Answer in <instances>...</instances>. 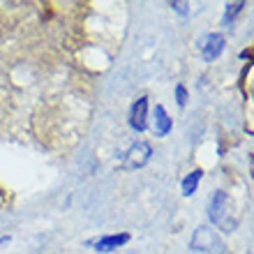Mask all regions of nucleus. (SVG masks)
Returning a JSON list of instances; mask_svg holds the SVG:
<instances>
[{
  "instance_id": "1",
  "label": "nucleus",
  "mask_w": 254,
  "mask_h": 254,
  "mask_svg": "<svg viewBox=\"0 0 254 254\" xmlns=\"http://www.w3.org/2000/svg\"><path fill=\"white\" fill-rule=\"evenodd\" d=\"M208 217L215 227H220L222 231H236L238 227V215L234 213V201L227 192H215L210 203H208Z\"/></svg>"
},
{
  "instance_id": "2",
  "label": "nucleus",
  "mask_w": 254,
  "mask_h": 254,
  "mask_svg": "<svg viewBox=\"0 0 254 254\" xmlns=\"http://www.w3.org/2000/svg\"><path fill=\"white\" fill-rule=\"evenodd\" d=\"M190 248L196 250V252H201V254H224V241L215 234V229L199 227L192 234Z\"/></svg>"
},
{
  "instance_id": "3",
  "label": "nucleus",
  "mask_w": 254,
  "mask_h": 254,
  "mask_svg": "<svg viewBox=\"0 0 254 254\" xmlns=\"http://www.w3.org/2000/svg\"><path fill=\"white\" fill-rule=\"evenodd\" d=\"M153 157V146L148 143V141H139V143H134L125 155V162H123V169L127 171H134V169H141L146 167L148 162Z\"/></svg>"
},
{
  "instance_id": "4",
  "label": "nucleus",
  "mask_w": 254,
  "mask_h": 254,
  "mask_svg": "<svg viewBox=\"0 0 254 254\" xmlns=\"http://www.w3.org/2000/svg\"><path fill=\"white\" fill-rule=\"evenodd\" d=\"M224 44H227V40H224V35H222V33L206 35V37L199 42V49H201L203 61H206V63L217 61V58L222 56V51H224Z\"/></svg>"
},
{
  "instance_id": "5",
  "label": "nucleus",
  "mask_w": 254,
  "mask_h": 254,
  "mask_svg": "<svg viewBox=\"0 0 254 254\" xmlns=\"http://www.w3.org/2000/svg\"><path fill=\"white\" fill-rule=\"evenodd\" d=\"M129 127L143 132L148 127V97H139L129 109Z\"/></svg>"
},
{
  "instance_id": "6",
  "label": "nucleus",
  "mask_w": 254,
  "mask_h": 254,
  "mask_svg": "<svg viewBox=\"0 0 254 254\" xmlns=\"http://www.w3.org/2000/svg\"><path fill=\"white\" fill-rule=\"evenodd\" d=\"M125 243H129V234H114V236H102L97 241H90L88 245H93L95 252H114V250L123 248Z\"/></svg>"
},
{
  "instance_id": "7",
  "label": "nucleus",
  "mask_w": 254,
  "mask_h": 254,
  "mask_svg": "<svg viewBox=\"0 0 254 254\" xmlns=\"http://www.w3.org/2000/svg\"><path fill=\"white\" fill-rule=\"evenodd\" d=\"M169 132H171V118H169L167 109L157 104L155 107V134L157 136H167Z\"/></svg>"
},
{
  "instance_id": "8",
  "label": "nucleus",
  "mask_w": 254,
  "mask_h": 254,
  "mask_svg": "<svg viewBox=\"0 0 254 254\" xmlns=\"http://www.w3.org/2000/svg\"><path fill=\"white\" fill-rule=\"evenodd\" d=\"M201 171L199 169H194L192 174H188L185 178H183V183H181V190H183V194L185 196H192L194 192H196V188H199V181H201Z\"/></svg>"
},
{
  "instance_id": "9",
  "label": "nucleus",
  "mask_w": 254,
  "mask_h": 254,
  "mask_svg": "<svg viewBox=\"0 0 254 254\" xmlns=\"http://www.w3.org/2000/svg\"><path fill=\"white\" fill-rule=\"evenodd\" d=\"M243 7H245V2H231V5H227L224 16H222V26H229V23L236 19V14L243 12Z\"/></svg>"
},
{
  "instance_id": "10",
  "label": "nucleus",
  "mask_w": 254,
  "mask_h": 254,
  "mask_svg": "<svg viewBox=\"0 0 254 254\" xmlns=\"http://www.w3.org/2000/svg\"><path fill=\"white\" fill-rule=\"evenodd\" d=\"M176 102H178V107H185V104H188V88L183 86V83L176 86Z\"/></svg>"
},
{
  "instance_id": "11",
  "label": "nucleus",
  "mask_w": 254,
  "mask_h": 254,
  "mask_svg": "<svg viewBox=\"0 0 254 254\" xmlns=\"http://www.w3.org/2000/svg\"><path fill=\"white\" fill-rule=\"evenodd\" d=\"M171 7H174L178 14H183V16H188V12H190V9H188V7H190L188 2H171Z\"/></svg>"
},
{
  "instance_id": "12",
  "label": "nucleus",
  "mask_w": 254,
  "mask_h": 254,
  "mask_svg": "<svg viewBox=\"0 0 254 254\" xmlns=\"http://www.w3.org/2000/svg\"><path fill=\"white\" fill-rule=\"evenodd\" d=\"M5 243H9V236H2V238H0V248H2Z\"/></svg>"
}]
</instances>
